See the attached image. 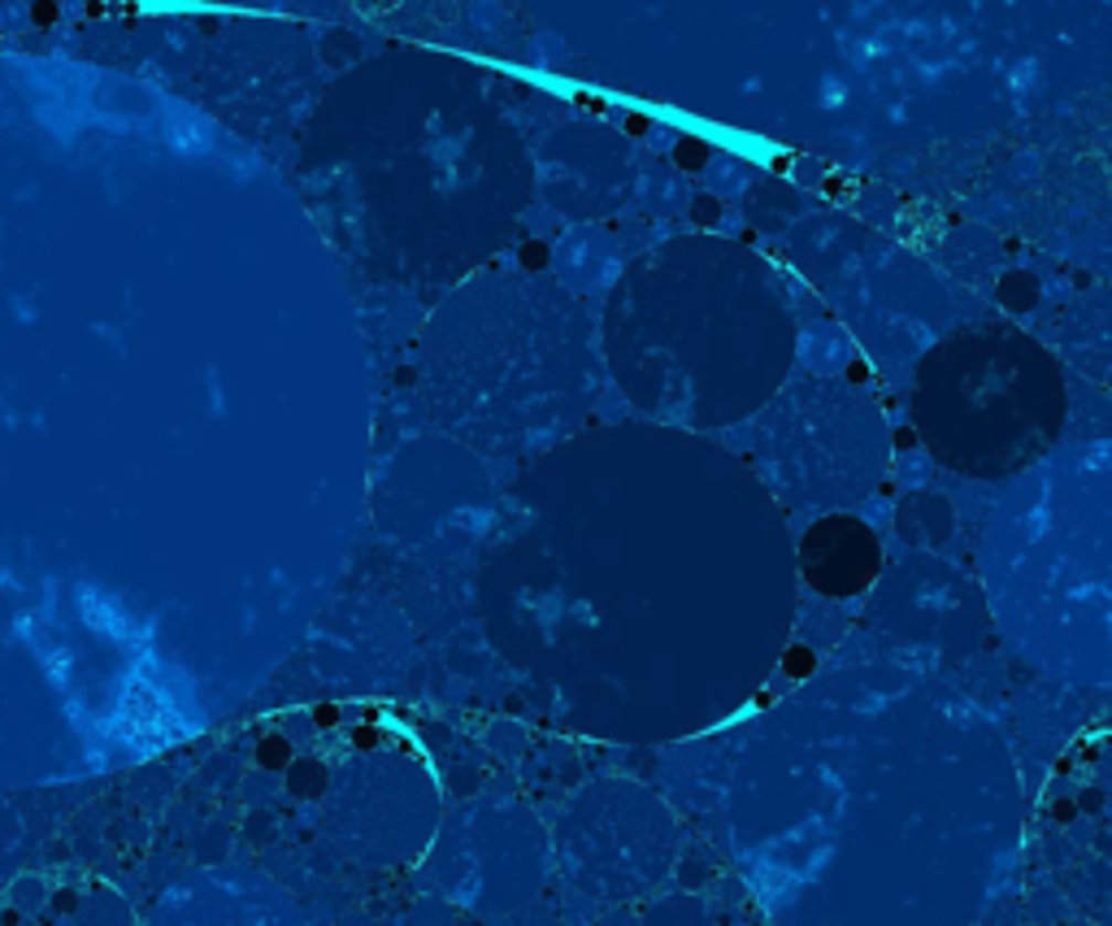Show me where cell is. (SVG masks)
<instances>
[{
  "label": "cell",
  "instance_id": "6da1fadb",
  "mask_svg": "<svg viewBox=\"0 0 1112 926\" xmlns=\"http://www.w3.org/2000/svg\"><path fill=\"white\" fill-rule=\"evenodd\" d=\"M1004 83H1008V92L1017 96V105H1026L1035 92H1039L1042 83V62L1039 57H1022V62H1013L1008 74H1004Z\"/></svg>",
  "mask_w": 1112,
  "mask_h": 926
},
{
  "label": "cell",
  "instance_id": "277c9868",
  "mask_svg": "<svg viewBox=\"0 0 1112 926\" xmlns=\"http://www.w3.org/2000/svg\"><path fill=\"white\" fill-rule=\"evenodd\" d=\"M474 22L495 31V26H500V4H495V0H474Z\"/></svg>",
  "mask_w": 1112,
  "mask_h": 926
},
{
  "label": "cell",
  "instance_id": "7a4b0ae2",
  "mask_svg": "<svg viewBox=\"0 0 1112 926\" xmlns=\"http://www.w3.org/2000/svg\"><path fill=\"white\" fill-rule=\"evenodd\" d=\"M708 183H713L721 196H730V192H744V188H748V170H744L739 161H730V157H713V161H708Z\"/></svg>",
  "mask_w": 1112,
  "mask_h": 926
},
{
  "label": "cell",
  "instance_id": "3957f363",
  "mask_svg": "<svg viewBox=\"0 0 1112 926\" xmlns=\"http://www.w3.org/2000/svg\"><path fill=\"white\" fill-rule=\"evenodd\" d=\"M817 105H822V109H843V105H847V78H838V74H822Z\"/></svg>",
  "mask_w": 1112,
  "mask_h": 926
}]
</instances>
